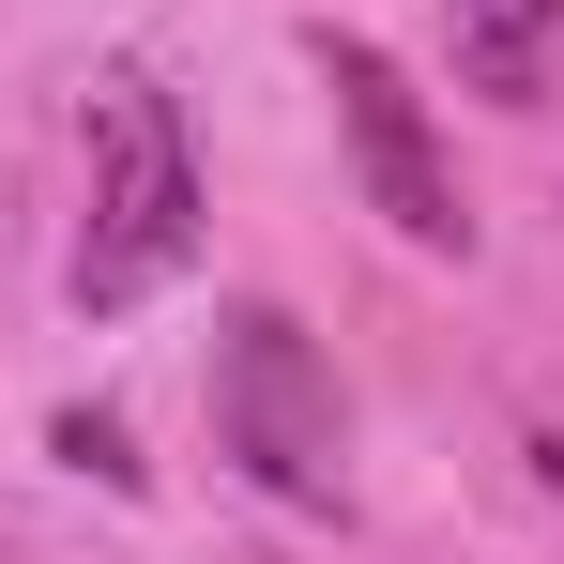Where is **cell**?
Segmentation results:
<instances>
[{
  "instance_id": "obj_3",
  "label": "cell",
  "mask_w": 564,
  "mask_h": 564,
  "mask_svg": "<svg viewBox=\"0 0 564 564\" xmlns=\"http://www.w3.org/2000/svg\"><path fill=\"white\" fill-rule=\"evenodd\" d=\"M321 77H336V138H351V169H367V214L397 229V245H473L458 214V169H443V138H427V93L381 62V46H321Z\"/></svg>"
},
{
  "instance_id": "obj_4",
  "label": "cell",
  "mask_w": 564,
  "mask_h": 564,
  "mask_svg": "<svg viewBox=\"0 0 564 564\" xmlns=\"http://www.w3.org/2000/svg\"><path fill=\"white\" fill-rule=\"evenodd\" d=\"M443 31H458V93H488V107L564 93V0H443Z\"/></svg>"
},
{
  "instance_id": "obj_2",
  "label": "cell",
  "mask_w": 564,
  "mask_h": 564,
  "mask_svg": "<svg viewBox=\"0 0 564 564\" xmlns=\"http://www.w3.org/2000/svg\"><path fill=\"white\" fill-rule=\"evenodd\" d=\"M214 427L275 503H336V367L290 305H245L214 336Z\"/></svg>"
},
{
  "instance_id": "obj_1",
  "label": "cell",
  "mask_w": 564,
  "mask_h": 564,
  "mask_svg": "<svg viewBox=\"0 0 564 564\" xmlns=\"http://www.w3.org/2000/svg\"><path fill=\"white\" fill-rule=\"evenodd\" d=\"M198 260V169H184V107L153 77H122L93 107V214H77V305H138Z\"/></svg>"
}]
</instances>
